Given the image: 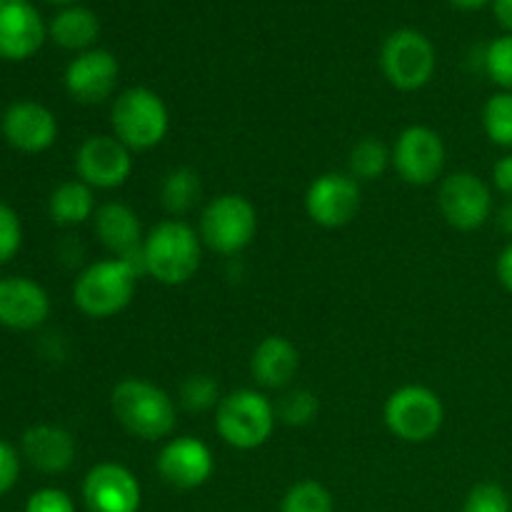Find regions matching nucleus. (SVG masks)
Wrapping results in <instances>:
<instances>
[{
    "label": "nucleus",
    "instance_id": "obj_1",
    "mask_svg": "<svg viewBox=\"0 0 512 512\" xmlns=\"http://www.w3.org/2000/svg\"><path fill=\"white\" fill-rule=\"evenodd\" d=\"M110 410L120 428L145 443L170 438L178 425L175 400L143 378H123L110 393Z\"/></svg>",
    "mask_w": 512,
    "mask_h": 512
},
{
    "label": "nucleus",
    "instance_id": "obj_2",
    "mask_svg": "<svg viewBox=\"0 0 512 512\" xmlns=\"http://www.w3.org/2000/svg\"><path fill=\"white\" fill-rule=\"evenodd\" d=\"M145 275L163 285H185L198 273L203 240L185 220L170 218L153 225L143 240Z\"/></svg>",
    "mask_w": 512,
    "mask_h": 512
},
{
    "label": "nucleus",
    "instance_id": "obj_3",
    "mask_svg": "<svg viewBox=\"0 0 512 512\" xmlns=\"http://www.w3.org/2000/svg\"><path fill=\"white\" fill-rule=\"evenodd\" d=\"M110 128L128 150H153L170 130V113L155 90L135 85L123 90L110 105Z\"/></svg>",
    "mask_w": 512,
    "mask_h": 512
},
{
    "label": "nucleus",
    "instance_id": "obj_4",
    "mask_svg": "<svg viewBox=\"0 0 512 512\" xmlns=\"http://www.w3.org/2000/svg\"><path fill=\"white\" fill-rule=\"evenodd\" d=\"M138 280L140 278L125 260H98L75 278L73 303L88 318H113L133 303Z\"/></svg>",
    "mask_w": 512,
    "mask_h": 512
},
{
    "label": "nucleus",
    "instance_id": "obj_5",
    "mask_svg": "<svg viewBox=\"0 0 512 512\" xmlns=\"http://www.w3.org/2000/svg\"><path fill=\"white\" fill-rule=\"evenodd\" d=\"M278 423V410L268 395L243 388L225 395L215 408V430L220 440L235 450H255L265 445Z\"/></svg>",
    "mask_w": 512,
    "mask_h": 512
},
{
    "label": "nucleus",
    "instance_id": "obj_6",
    "mask_svg": "<svg viewBox=\"0 0 512 512\" xmlns=\"http://www.w3.org/2000/svg\"><path fill=\"white\" fill-rule=\"evenodd\" d=\"M258 233V210L245 195H215L200 213V240L213 253L238 255Z\"/></svg>",
    "mask_w": 512,
    "mask_h": 512
},
{
    "label": "nucleus",
    "instance_id": "obj_7",
    "mask_svg": "<svg viewBox=\"0 0 512 512\" xmlns=\"http://www.w3.org/2000/svg\"><path fill=\"white\" fill-rule=\"evenodd\" d=\"M383 418L395 438L420 445L440 433L445 423V405L440 395L425 385H403L385 400Z\"/></svg>",
    "mask_w": 512,
    "mask_h": 512
},
{
    "label": "nucleus",
    "instance_id": "obj_8",
    "mask_svg": "<svg viewBox=\"0 0 512 512\" xmlns=\"http://www.w3.org/2000/svg\"><path fill=\"white\" fill-rule=\"evenodd\" d=\"M438 55L428 35L413 28H400L385 38L380 48V68L393 88L413 93L433 80Z\"/></svg>",
    "mask_w": 512,
    "mask_h": 512
},
{
    "label": "nucleus",
    "instance_id": "obj_9",
    "mask_svg": "<svg viewBox=\"0 0 512 512\" xmlns=\"http://www.w3.org/2000/svg\"><path fill=\"white\" fill-rule=\"evenodd\" d=\"M438 210L450 228L470 233L483 228L493 215V190L480 175L458 170L440 183Z\"/></svg>",
    "mask_w": 512,
    "mask_h": 512
},
{
    "label": "nucleus",
    "instance_id": "obj_10",
    "mask_svg": "<svg viewBox=\"0 0 512 512\" xmlns=\"http://www.w3.org/2000/svg\"><path fill=\"white\" fill-rule=\"evenodd\" d=\"M393 153V168L408 185H433L443 175L448 150L443 138L428 125H410L398 135Z\"/></svg>",
    "mask_w": 512,
    "mask_h": 512
},
{
    "label": "nucleus",
    "instance_id": "obj_11",
    "mask_svg": "<svg viewBox=\"0 0 512 512\" xmlns=\"http://www.w3.org/2000/svg\"><path fill=\"white\" fill-rule=\"evenodd\" d=\"M363 205L360 183L350 173H323L305 193V213L320 228H345L353 223Z\"/></svg>",
    "mask_w": 512,
    "mask_h": 512
},
{
    "label": "nucleus",
    "instance_id": "obj_12",
    "mask_svg": "<svg viewBox=\"0 0 512 512\" xmlns=\"http://www.w3.org/2000/svg\"><path fill=\"white\" fill-rule=\"evenodd\" d=\"M75 173L93 190H115L128 183L133 173V150L113 133L88 135L75 153Z\"/></svg>",
    "mask_w": 512,
    "mask_h": 512
},
{
    "label": "nucleus",
    "instance_id": "obj_13",
    "mask_svg": "<svg viewBox=\"0 0 512 512\" xmlns=\"http://www.w3.org/2000/svg\"><path fill=\"white\" fill-rule=\"evenodd\" d=\"M88 512H140L143 488L133 470L120 463H98L83 478Z\"/></svg>",
    "mask_w": 512,
    "mask_h": 512
},
{
    "label": "nucleus",
    "instance_id": "obj_14",
    "mask_svg": "<svg viewBox=\"0 0 512 512\" xmlns=\"http://www.w3.org/2000/svg\"><path fill=\"white\" fill-rule=\"evenodd\" d=\"M120 65L110 50L90 48L65 68V90L80 105H100L118 88Z\"/></svg>",
    "mask_w": 512,
    "mask_h": 512
},
{
    "label": "nucleus",
    "instance_id": "obj_15",
    "mask_svg": "<svg viewBox=\"0 0 512 512\" xmlns=\"http://www.w3.org/2000/svg\"><path fill=\"white\" fill-rule=\"evenodd\" d=\"M155 468L170 488L195 490L203 488L213 478L215 458L203 440L193 438V435H180L163 445Z\"/></svg>",
    "mask_w": 512,
    "mask_h": 512
},
{
    "label": "nucleus",
    "instance_id": "obj_16",
    "mask_svg": "<svg viewBox=\"0 0 512 512\" xmlns=\"http://www.w3.org/2000/svg\"><path fill=\"white\" fill-rule=\"evenodd\" d=\"M0 133L20 153H43L58 140V120L35 100H18L0 118Z\"/></svg>",
    "mask_w": 512,
    "mask_h": 512
},
{
    "label": "nucleus",
    "instance_id": "obj_17",
    "mask_svg": "<svg viewBox=\"0 0 512 512\" xmlns=\"http://www.w3.org/2000/svg\"><path fill=\"white\" fill-rule=\"evenodd\" d=\"M45 35L48 28L30 0H0V58L13 63L33 58Z\"/></svg>",
    "mask_w": 512,
    "mask_h": 512
},
{
    "label": "nucleus",
    "instance_id": "obj_18",
    "mask_svg": "<svg viewBox=\"0 0 512 512\" xmlns=\"http://www.w3.org/2000/svg\"><path fill=\"white\" fill-rule=\"evenodd\" d=\"M50 298L43 285L23 275L0 278V325L10 330H35L48 320Z\"/></svg>",
    "mask_w": 512,
    "mask_h": 512
},
{
    "label": "nucleus",
    "instance_id": "obj_19",
    "mask_svg": "<svg viewBox=\"0 0 512 512\" xmlns=\"http://www.w3.org/2000/svg\"><path fill=\"white\" fill-rule=\"evenodd\" d=\"M23 458L45 475H60L75 463V438L58 425H33L20 438Z\"/></svg>",
    "mask_w": 512,
    "mask_h": 512
},
{
    "label": "nucleus",
    "instance_id": "obj_20",
    "mask_svg": "<svg viewBox=\"0 0 512 512\" xmlns=\"http://www.w3.org/2000/svg\"><path fill=\"white\" fill-rule=\"evenodd\" d=\"M93 230L98 235L100 245L108 250L113 258H125L143 248V225H140L138 213L130 205L108 200L98 205L93 215Z\"/></svg>",
    "mask_w": 512,
    "mask_h": 512
},
{
    "label": "nucleus",
    "instance_id": "obj_21",
    "mask_svg": "<svg viewBox=\"0 0 512 512\" xmlns=\"http://www.w3.org/2000/svg\"><path fill=\"white\" fill-rule=\"evenodd\" d=\"M300 370V350L283 335H268L250 358V375L265 390H283Z\"/></svg>",
    "mask_w": 512,
    "mask_h": 512
},
{
    "label": "nucleus",
    "instance_id": "obj_22",
    "mask_svg": "<svg viewBox=\"0 0 512 512\" xmlns=\"http://www.w3.org/2000/svg\"><path fill=\"white\" fill-rule=\"evenodd\" d=\"M50 38L55 45L65 50H78L85 53L95 45L100 35V20L93 10L80 8V5H70V8L60 10L48 28Z\"/></svg>",
    "mask_w": 512,
    "mask_h": 512
},
{
    "label": "nucleus",
    "instance_id": "obj_23",
    "mask_svg": "<svg viewBox=\"0 0 512 512\" xmlns=\"http://www.w3.org/2000/svg\"><path fill=\"white\" fill-rule=\"evenodd\" d=\"M95 195L90 185L83 180H68L58 185L48 198V213L55 225H83L95 215Z\"/></svg>",
    "mask_w": 512,
    "mask_h": 512
},
{
    "label": "nucleus",
    "instance_id": "obj_24",
    "mask_svg": "<svg viewBox=\"0 0 512 512\" xmlns=\"http://www.w3.org/2000/svg\"><path fill=\"white\" fill-rule=\"evenodd\" d=\"M200 195H203V183L193 168H173L160 183V205L165 213L178 220L200 203Z\"/></svg>",
    "mask_w": 512,
    "mask_h": 512
},
{
    "label": "nucleus",
    "instance_id": "obj_25",
    "mask_svg": "<svg viewBox=\"0 0 512 512\" xmlns=\"http://www.w3.org/2000/svg\"><path fill=\"white\" fill-rule=\"evenodd\" d=\"M393 165V153L388 145L378 138H363L360 143L353 145L348 158L350 175L355 180H378L383 178L385 170Z\"/></svg>",
    "mask_w": 512,
    "mask_h": 512
},
{
    "label": "nucleus",
    "instance_id": "obj_26",
    "mask_svg": "<svg viewBox=\"0 0 512 512\" xmlns=\"http://www.w3.org/2000/svg\"><path fill=\"white\" fill-rule=\"evenodd\" d=\"M483 130L498 148L512 150V93L498 90L483 105Z\"/></svg>",
    "mask_w": 512,
    "mask_h": 512
},
{
    "label": "nucleus",
    "instance_id": "obj_27",
    "mask_svg": "<svg viewBox=\"0 0 512 512\" xmlns=\"http://www.w3.org/2000/svg\"><path fill=\"white\" fill-rule=\"evenodd\" d=\"M280 512H335V500L318 480H300L283 495Z\"/></svg>",
    "mask_w": 512,
    "mask_h": 512
},
{
    "label": "nucleus",
    "instance_id": "obj_28",
    "mask_svg": "<svg viewBox=\"0 0 512 512\" xmlns=\"http://www.w3.org/2000/svg\"><path fill=\"white\" fill-rule=\"evenodd\" d=\"M180 405L188 413H205L210 408H218L220 398V385L213 375H188L185 383L180 385Z\"/></svg>",
    "mask_w": 512,
    "mask_h": 512
},
{
    "label": "nucleus",
    "instance_id": "obj_29",
    "mask_svg": "<svg viewBox=\"0 0 512 512\" xmlns=\"http://www.w3.org/2000/svg\"><path fill=\"white\" fill-rule=\"evenodd\" d=\"M483 68L500 90L512 93V33L490 40L483 53Z\"/></svg>",
    "mask_w": 512,
    "mask_h": 512
},
{
    "label": "nucleus",
    "instance_id": "obj_30",
    "mask_svg": "<svg viewBox=\"0 0 512 512\" xmlns=\"http://www.w3.org/2000/svg\"><path fill=\"white\" fill-rule=\"evenodd\" d=\"M318 408V398L308 388H293L280 398L275 410H278V420H283L285 425L303 428V425L313 423L315 415H318Z\"/></svg>",
    "mask_w": 512,
    "mask_h": 512
},
{
    "label": "nucleus",
    "instance_id": "obj_31",
    "mask_svg": "<svg viewBox=\"0 0 512 512\" xmlns=\"http://www.w3.org/2000/svg\"><path fill=\"white\" fill-rule=\"evenodd\" d=\"M463 512H512V500L503 485L478 483L465 498Z\"/></svg>",
    "mask_w": 512,
    "mask_h": 512
},
{
    "label": "nucleus",
    "instance_id": "obj_32",
    "mask_svg": "<svg viewBox=\"0 0 512 512\" xmlns=\"http://www.w3.org/2000/svg\"><path fill=\"white\" fill-rule=\"evenodd\" d=\"M23 245V223L8 203H0V265L10 263Z\"/></svg>",
    "mask_w": 512,
    "mask_h": 512
},
{
    "label": "nucleus",
    "instance_id": "obj_33",
    "mask_svg": "<svg viewBox=\"0 0 512 512\" xmlns=\"http://www.w3.org/2000/svg\"><path fill=\"white\" fill-rule=\"evenodd\" d=\"M25 512H75V503L65 490L40 488L28 498Z\"/></svg>",
    "mask_w": 512,
    "mask_h": 512
},
{
    "label": "nucleus",
    "instance_id": "obj_34",
    "mask_svg": "<svg viewBox=\"0 0 512 512\" xmlns=\"http://www.w3.org/2000/svg\"><path fill=\"white\" fill-rule=\"evenodd\" d=\"M20 478V455L13 445L0 440V498L15 488Z\"/></svg>",
    "mask_w": 512,
    "mask_h": 512
},
{
    "label": "nucleus",
    "instance_id": "obj_35",
    "mask_svg": "<svg viewBox=\"0 0 512 512\" xmlns=\"http://www.w3.org/2000/svg\"><path fill=\"white\" fill-rule=\"evenodd\" d=\"M493 185L498 193L505 195V198H512V153L503 155V158L493 165Z\"/></svg>",
    "mask_w": 512,
    "mask_h": 512
},
{
    "label": "nucleus",
    "instance_id": "obj_36",
    "mask_svg": "<svg viewBox=\"0 0 512 512\" xmlns=\"http://www.w3.org/2000/svg\"><path fill=\"white\" fill-rule=\"evenodd\" d=\"M495 273H498L500 285L512 295V243L503 248V253L498 255V263H495Z\"/></svg>",
    "mask_w": 512,
    "mask_h": 512
},
{
    "label": "nucleus",
    "instance_id": "obj_37",
    "mask_svg": "<svg viewBox=\"0 0 512 512\" xmlns=\"http://www.w3.org/2000/svg\"><path fill=\"white\" fill-rule=\"evenodd\" d=\"M493 10L498 23L512 33V0H493Z\"/></svg>",
    "mask_w": 512,
    "mask_h": 512
},
{
    "label": "nucleus",
    "instance_id": "obj_38",
    "mask_svg": "<svg viewBox=\"0 0 512 512\" xmlns=\"http://www.w3.org/2000/svg\"><path fill=\"white\" fill-rule=\"evenodd\" d=\"M498 228L503 230L508 238H512V198L505 200L498 210Z\"/></svg>",
    "mask_w": 512,
    "mask_h": 512
},
{
    "label": "nucleus",
    "instance_id": "obj_39",
    "mask_svg": "<svg viewBox=\"0 0 512 512\" xmlns=\"http://www.w3.org/2000/svg\"><path fill=\"white\" fill-rule=\"evenodd\" d=\"M448 3L458 10H480L493 3V0H448Z\"/></svg>",
    "mask_w": 512,
    "mask_h": 512
},
{
    "label": "nucleus",
    "instance_id": "obj_40",
    "mask_svg": "<svg viewBox=\"0 0 512 512\" xmlns=\"http://www.w3.org/2000/svg\"><path fill=\"white\" fill-rule=\"evenodd\" d=\"M48 3H53V5H73L75 0H48Z\"/></svg>",
    "mask_w": 512,
    "mask_h": 512
}]
</instances>
